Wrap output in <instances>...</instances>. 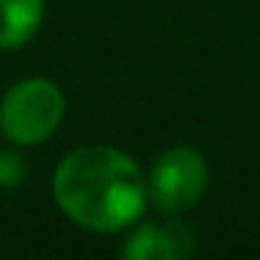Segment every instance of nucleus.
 <instances>
[{
    "label": "nucleus",
    "instance_id": "7ed1b4c3",
    "mask_svg": "<svg viewBox=\"0 0 260 260\" xmlns=\"http://www.w3.org/2000/svg\"><path fill=\"white\" fill-rule=\"evenodd\" d=\"M208 187L205 156L193 147H169L156 156L147 172V205H153L166 217H178L190 211Z\"/></svg>",
    "mask_w": 260,
    "mask_h": 260
},
{
    "label": "nucleus",
    "instance_id": "39448f33",
    "mask_svg": "<svg viewBox=\"0 0 260 260\" xmlns=\"http://www.w3.org/2000/svg\"><path fill=\"white\" fill-rule=\"evenodd\" d=\"M46 0H0V52L22 49L43 25Z\"/></svg>",
    "mask_w": 260,
    "mask_h": 260
},
{
    "label": "nucleus",
    "instance_id": "f257e3e1",
    "mask_svg": "<svg viewBox=\"0 0 260 260\" xmlns=\"http://www.w3.org/2000/svg\"><path fill=\"white\" fill-rule=\"evenodd\" d=\"M55 205L92 233H122L147 208V175L110 144H83L61 156L52 175Z\"/></svg>",
    "mask_w": 260,
    "mask_h": 260
},
{
    "label": "nucleus",
    "instance_id": "f03ea898",
    "mask_svg": "<svg viewBox=\"0 0 260 260\" xmlns=\"http://www.w3.org/2000/svg\"><path fill=\"white\" fill-rule=\"evenodd\" d=\"M64 107L58 83L46 77L19 80L0 98V135L13 147H37L58 132Z\"/></svg>",
    "mask_w": 260,
    "mask_h": 260
},
{
    "label": "nucleus",
    "instance_id": "423d86ee",
    "mask_svg": "<svg viewBox=\"0 0 260 260\" xmlns=\"http://www.w3.org/2000/svg\"><path fill=\"white\" fill-rule=\"evenodd\" d=\"M28 178L25 156L19 150H0V190H16Z\"/></svg>",
    "mask_w": 260,
    "mask_h": 260
},
{
    "label": "nucleus",
    "instance_id": "20e7f679",
    "mask_svg": "<svg viewBox=\"0 0 260 260\" xmlns=\"http://www.w3.org/2000/svg\"><path fill=\"white\" fill-rule=\"evenodd\" d=\"M196 251V233L184 220L141 223L119 248L125 260H184Z\"/></svg>",
    "mask_w": 260,
    "mask_h": 260
}]
</instances>
